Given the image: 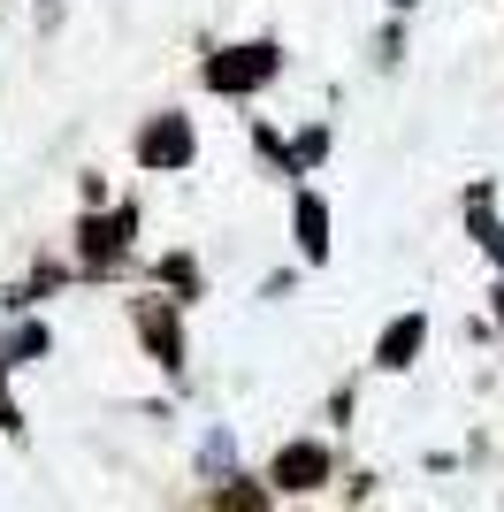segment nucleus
<instances>
[{
	"label": "nucleus",
	"instance_id": "6",
	"mask_svg": "<svg viewBox=\"0 0 504 512\" xmlns=\"http://www.w3.org/2000/svg\"><path fill=\"white\" fill-rule=\"evenodd\" d=\"M146 344L161 352V367H176V360H184V337H176V321H168L161 306H146Z\"/></svg>",
	"mask_w": 504,
	"mask_h": 512
},
{
	"label": "nucleus",
	"instance_id": "10",
	"mask_svg": "<svg viewBox=\"0 0 504 512\" xmlns=\"http://www.w3.org/2000/svg\"><path fill=\"white\" fill-rule=\"evenodd\" d=\"M390 8H413V0H390Z\"/></svg>",
	"mask_w": 504,
	"mask_h": 512
},
{
	"label": "nucleus",
	"instance_id": "7",
	"mask_svg": "<svg viewBox=\"0 0 504 512\" xmlns=\"http://www.w3.org/2000/svg\"><path fill=\"white\" fill-rule=\"evenodd\" d=\"M123 230H130V214H115V222H84V253H92V260L123 253Z\"/></svg>",
	"mask_w": 504,
	"mask_h": 512
},
{
	"label": "nucleus",
	"instance_id": "2",
	"mask_svg": "<svg viewBox=\"0 0 504 512\" xmlns=\"http://www.w3.org/2000/svg\"><path fill=\"white\" fill-rule=\"evenodd\" d=\"M138 161H146V169H184V161H191V123L161 115V123L138 138Z\"/></svg>",
	"mask_w": 504,
	"mask_h": 512
},
{
	"label": "nucleus",
	"instance_id": "1",
	"mask_svg": "<svg viewBox=\"0 0 504 512\" xmlns=\"http://www.w3.org/2000/svg\"><path fill=\"white\" fill-rule=\"evenodd\" d=\"M275 77V46H230V54H214L207 62V85L214 92H252Z\"/></svg>",
	"mask_w": 504,
	"mask_h": 512
},
{
	"label": "nucleus",
	"instance_id": "3",
	"mask_svg": "<svg viewBox=\"0 0 504 512\" xmlns=\"http://www.w3.org/2000/svg\"><path fill=\"white\" fill-rule=\"evenodd\" d=\"M420 344H428V321H420V314H398L390 329H382L375 360H382V367H413V352H420Z\"/></svg>",
	"mask_w": 504,
	"mask_h": 512
},
{
	"label": "nucleus",
	"instance_id": "9",
	"mask_svg": "<svg viewBox=\"0 0 504 512\" xmlns=\"http://www.w3.org/2000/svg\"><path fill=\"white\" fill-rule=\"evenodd\" d=\"M497 321H504V291H497Z\"/></svg>",
	"mask_w": 504,
	"mask_h": 512
},
{
	"label": "nucleus",
	"instance_id": "5",
	"mask_svg": "<svg viewBox=\"0 0 504 512\" xmlns=\"http://www.w3.org/2000/svg\"><path fill=\"white\" fill-rule=\"evenodd\" d=\"M291 222H298V245H306V260H329V207H321L314 192H298Z\"/></svg>",
	"mask_w": 504,
	"mask_h": 512
},
{
	"label": "nucleus",
	"instance_id": "8",
	"mask_svg": "<svg viewBox=\"0 0 504 512\" xmlns=\"http://www.w3.org/2000/svg\"><path fill=\"white\" fill-rule=\"evenodd\" d=\"M0 428H23V421H16V406H8V390H0Z\"/></svg>",
	"mask_w": 504,
	"mask_h": 512
},
{
	"label": "nucleus",
	"instance_id": "4",
	"mask_svg": "<svg viewBox=\"0 0 504 512\" xmlns=\"http://www.w3.org/2000/svg\"><path fill=\"white\" fill-rule=\"evenodd\" d=\"M321 474H329V451L321 444H291L283 459H275V482H283V490H314Z\"/></svg>",
	"mask_w": 504,
	"mask_h": 512
}]
</instances>
